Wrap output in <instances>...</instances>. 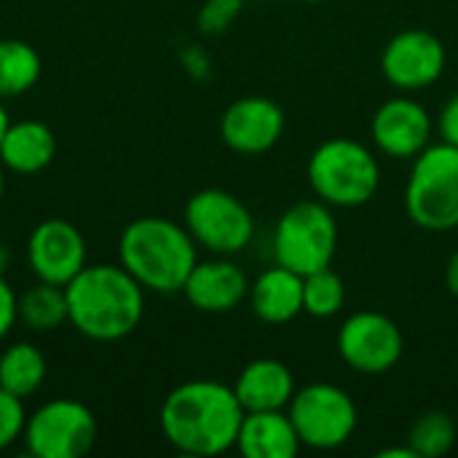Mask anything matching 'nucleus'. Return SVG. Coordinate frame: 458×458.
<instances>
[{"mask_svg":"<svg viewBox=\"0 0 458 458\" xmlns=\"http://www.w3.org/2000/svg\"><path fill=\"white\" fill-rule=\"evenodd\" d=\"M244 408L233 386L196 378L174 386L158 413L161 435L185 456H220L236 448Z\"/></svg>","mask_w":458,"mask_h":458,"instance_id":"f257e3e1","label":"nucleus"},{"mask_svg":"<svg viewBox=\"0 0 458 458\" xmlns=\"http://www.w3.org/2000/svg\"><path fill=\"white\" fill-rule=\"evenodd\" d=\"M64 293L67 322L89 341H121L137 330L145 314V290L121 263H86L64 284Z\"/></svg>","mask_w":458,"mask_h":458,"instance_id":"f03ea898","label":"nucleus"},{"mask_svg":"<svg viewBox=\"0 0 458 458\" xmlns=\"http://www.w3.org/2000/svg\"><path fill=\"white\" fill-rule=\"evenodd\" d=\"M118 263L148 293H182L188 274L199 263V244L185 225L169 217H137L118 239Z\"/></svg>","mask_w":458,"mask_h":458,"instance_id":"7ed1b4c3","label":"nucleus"},{"mask_svg":"<svg viewBox=\"0 0 458 458\" xmlns=\"http://www.w3.org/2000/svg\"><path fill=\"white\" fill-rule=\"evenodd\" d=\"M309 185L333 209H357L381 188V164L373 150L349 137H330L309 158Z\"/></svg>","mask_w":458,"mask_h":458,"instance_id":"20e7f679","label":"nucleus"},{"mask_svg":"<svg viewBox=\"0 0 458 458\" xmlns=\"http://www.w3.org/2000/svg\"><path fill=\"white\" fill-rule=\"evenodd\" d=\"M405 212L421 231L448 233L458 228V148L429 142L411 166Z\"/></svg>","mask_w":458,"mask_h":458,"instance_id":"39448f33","label":"nucleus"},{"mask_svg":"<svg viewBox=\"0 0 458 458\" xmlns=\"http://www.w3.org/2000/svg\"><path fill=\"white\" fill-rule=\"evenodd\" d=\"M338 250V223L325 201L293 204L274 228V260L301 276L333 266Z\"/></svg>","mask_w":458,"mask_h":458,"instance_id":"423d86ee","label":"nucleus"},{"mask_svg":"<svg viewBox=\"0 0 458 458\" xmlns=\"http://www.w3.org/2000/svg\"><path fill=\"white\" fill-rule=\"evenodd\" d=\"M287 416L293 419L301 445L311 451H335L346 445L360 421L352 394L327 381L295 389Z\"/></svg>","mask_w":458,"mask_h":458,"instance_id":"0eeeda50","label":"nucleus"},{"mask_svg":"<svg viewBox=\"0 0 458 458\" xmlns=\"http://www.w3.org/2000/svg\"><path fill=\"white\" fill-rule=\"evenodd\" d=\"M182 225L193 242L212 255H236L247 250L255 236L252 212L239 196L223 188H204L193 193L185 204Z\"/></svg>","mask_w":458,"mask_h":458,"instance_id":"6e6552de","label":"nucleus"},{"mask_svg":"<svg viewBox=\"0 0 458 458\" xmlns=\"http://www.w3.org/2000/svg\"><path fill=\"white\" fill-rule=\"evenodd\" d=\"M21 437L35 458H81L97 443V419L78 400H48L27 416Z\"/></svg>","mask_w":458,"mask_h":458,"instance_id":"1a4fd4ad","label":"nucleus"},{"mask_svg":"<svg viewBox=\"0 0 458 458\" xmlns=\"http://www.w3.org/2000/svg\"><path fill=\"white\" fill-rule=\"evenodd\" d=\"M403 330L381 311H357L338 330V354L354 373L384 376L403 360Z\"/></svg>","mask_w":458,"mask_h":458,"instance_id":"9d476101","label":"nucleus"},{"mask_svg":"<svg viewBox=\"0 0 458 458\" xmlns=\"http://www.w3.org/2000/svg\"><path fill=\"white\" fill-rule=\"evenodd\" d=\"M445 46L429 30H403L381 51V72L400 91H421L445 72Z\"/></svg>","mask_w":458,"mask_h":458,"instance_id":"9b49d317","label":"nucleus"},{"mask_svg":"<svg viewBox=\"0 0 458 458\" xmlns=\"http://www.w3.org/2000/svg\"><path fill=\"white\" fill-rule=\"evenodd\" d=\"M27 263L40 282L64 287L86 266V239L67 220H43L27 239Z\"/></svg>","mask_w":458,"mask_h":458,"instance_id":"f8f14e48","label":"nucleus"},{"mask_svg":"<svg viewBox=\"0 0 458 458\" xmlns=\"http://www.w3.org/2000/svg\"><path fill=\"white\" fill-rule=\"evenodd\" d=\"M284 126V110L274 99L250 94L225 107L220 118V137L233 153L260 156L282 140Z\"/></svg>","mask_w":458,"mask_h":458,"instance_id":"ddd939ff","label":"nucleus"},{"mask_svg":"<svg viewBox=\"0 0 458 458\" xmlns=\"http://www.w3.org/2000/svg\"><path fill=\"white\" fill-rule=\"evenodd\" d=\"M429 110L413 97L386 99L370 121L373 145L389 158H416L432 140Z\"/></svg>","mask_w":458,"mask_h":458,"instance_id":"4468645a","label":"nucleus"},{"mask_svg":"<svg viewBox=\"0 0 458 458\" xmlns=\"http://www.w3.org/2000/svg\"><path fill=\"white\" fill-rule=\"evenodd\" d=\"M182 295L193 309L204 314H228L239 309L250 295V279L239 263L228 260V255H217L193 266L185 279Z\"/></svg>","mask_w":458,"mask_h":458,"instance_id":"2eb2a0df","label":"nucleus"},{"mask_svg":"<svg viewBox=\"0 0 458 458\" xmlns=\"http://www.w3.org/2000/svg\"><path fill=\"white\" fill-rule=\"evenodd\" d=\"M295 389L298 386H295L293 370L284 362L271 360V357L252 360L250 365H244L233 384L236 400L242 403L244 413L287 411Z\"/></svg>","mask_w":458,"mask_h":458,"instance_id":"dca6fc26","label":"nucleus"},{"mask_svg":"<svg viewBox=\"0 0 458 458\" xmlns=\"http://www.w3.org/2000/svg\"><path fill=\"white\" fill-rule=\"evenodd\" d=\"M247 301L260 322L287 325L303 314V276L276 263L250 282Z\"/></svg>","mask_w":458,"mask_h":458,"instance_id":"f3484780","label":"nucleus"},{"mask_svg":"<svg viewBox=\"0 0 458 458\" xmlns=\"http://www.w3.org/2000/svg\"><path fill=\"white\" fill-rule=\"evenodd\" d=\"M301 437L287 411H255L244 413L236 451L244 458H295Z\"/></svg>","mask_w":458,"mask_h":458,"instance_id":"a211bd4d","label":"nucleus"},{"mask_svg":"<svg viewBox=\"0 0 458 458\" xmlns=\"http://www.w3.org/2000/svg\"><path fill=\"white\" fill-rule=\"evenodd\" d=\"M56 156V137L40 121L8 123L0 142V164L16 174L43 172Z\"/></svg>","mask_w":458,"mask_h":458,"instance_id":"6ab92c4d","label":"nucleus"},{"mask_svg":"<svg viewBox=\"0 0 458 458\" xmlns=\"http://www.w3.org/2000/svg\"><path fill=\"white\" fill-rule=\"evenodd\" d=\"M46 381V357L30 341H16L0 354V386L19 400L32 397Z\"/></svg>","mask_w":458,"mask_h":458,"instance_id":"aec40b11","label":"nucleus"},{"mask_svg":"<svg viewBox=\"0 0 458 458\" xmlns=\"http://www.w3.org/2000/svg\"><path fill=\"white\" fill-rule=\"evenodd\" d=\"M19 322L32 333H51L67 322V293L62 284L40 282L19 295Z\"/></svg>","mask_w":458,"mask_h":458,"instance_id":"412c9836","label":"nucleus"},{"mask_svg":"<svg viewBox=\"0 0 458 458\" xmlns=\"http://www.w3.org/2000/svg\"><path fill=\"white\" fill-rule=\"evenodd\" d=\"M40 54L24 43L5 38L0 40V99L21 97L40 81Z\"/></svg>","mask_w":458,"mask_h":458,"instance_id":"4be33fe9","label":"nucleus"},{"mask_svg":"<svg viewBox=\"0 0 458 458\" xmlns=\"http://www.w3.org/2000/svg\"><path fill=\"white\" fill-rule=\"evenodd\" d=\"M408 445L419 458L445 456L456 445V421L445 411H427L413 421Z\"/></svg>","mask_w":458,"mask_h":458,"instance_id":"5701e85b","label":"nucleus"},{"mask_svg":"<svg viewBox=\"0 0 458 458\" xmlns=\"http://www.w3.org/2000/svg\"><path fill=\"white\" fill-rule=\"evenodd\" d=\"M344 303H346V284L330 266L303 276V314L314 319H330L341 314Z\"/></svg>","mask_w":458,"mask_h":458,"instance_id":"b1692460","label":"nucleus"},{"mask_svg":"<svg viewBox=\"0 0 458 458\" xmlns=\"http://www.w3.org/2000/svg\"><path fill=\"white\" fill-rule=\"evenodd\" d=\"M242 8L244 0H207L196 16V24L204 35H220L239 19Z\"/></svg>","mask_w":458,"mask_h":458,"instance_id":"393cba45","label":"nucleus"},{"mask_svg":"<svg viewBox=\"0 0 458 458\" xmlns=\"http://www.w3.org/2000/svg\"><path fill=\"white\" fill-rule=\"evenodd\" d=\"M24 400L13 397L11 392H5L0 386V451L11 448L21 435H24V424H27V413H24Z\"/></svg>","mask_w":458,"mask_h":458,"instance_id":"a878e982","label":"nucleus"},{"mask_svg":"<svg viewBox=\"0 0 458 458\" xmlns=\"http://www.w3.org/2000/svg\"><path fill=\"white\" fill-rule=\"evenodd\" d=\"M16 319H19V298L5 282V276L0 274V341L13 330Z\"/></svg>","mask_w":458,"mask_h":458,"instance_id":"bb28decb","label":"nucleus"},{"mask_svg":"<svg viewBox=\"0 0 458 458\" xmlns=\"http://www.w3.org/2000/svg\"><path fill=\"white\" fill-rule=\"evenodd\" d=\"M437 131H440V140H443V142L458 148V94H454V97L443 105V110H440V115H437Z\"/></svg>","mask_w":458,"mask_h":458,"instance_id":"cd10ccee","label":"nucleus"},{"mask_svg":"<svg viewBox=\"0 0 458 458\" xmlns=\"http://www.w3.org/2000/svg\"><path fill=\"white\" fill-rule=\"evenodd\" d=\"M182 62H185V67L196 75V78H201V75H207V70H209V64H207V56L201 54V48H188L185 54H182Z\"/></svg>","mask_w":458,"mask_h":458,"instance_id":"c85d7f7f","label":"nucleus"},{"mask_svg":"<svg viewBox=\"0 0 458 458\" xmlns=\"http://www.w3.org/2000/svg\"><path fill=\"white\" fill-rule=\"evenodd\" d=\"M445 284H448L451 295L458 298V250L448 258V266H445Z\"/></svg>","mask_w":458,"mask_h":458,"instance_id":"c756f323","label":"nucleus"},{"mask_svg":"<svg viewBox=\"0 0 458 458\" xmlns=\"http://www.w3.org/2000/svg\"><path fill=\"white\" fill-rule=\"evenodd\" d=\"M378 458H419L413 454V448L411 445H405V448H384V451H378L376 454Z\"/></svg>","mask_w":458,"mask_h":458,"instance_id":"7c9ffc66","label":"nucleus"},{"mask_svg":"<svg viewBox=\"0 0 458 458\" xmlns=\"http://www.w3.org/2000/svg\"><path fill=\"white\" fill-rule=\"evenodd\" d=\"M8 263H11V252H8V247L0 242V274H5Z\"/></svg>","mask_w":458,"mask_h":458,"instance_id":"2f4dec72","label":"nucleus"},{"mask_svg":"<svg viewBox=\"0 0 458 458\" xmlns=\"http://www.w3.org/2000/svg\"><path fill=\"white\" fill-rule=\"evenodd\" d=\"M8 113H5V105H3V99H0V142H3V134H5V129H8Z\"/></svg>","mask_w":458,"mask_h":458,"instance_id":"473e14b6","label":"nucleus"},{"mask_svg":"<svg viewBox=\"0 0 458 458\" xmlns=\"http://www.w3.org/2000/svg\"><path fill=\"white\" fill-rule=\"evenodd\" d=\"M3 191H5V180H3V169H0V199H3Z\"/></svg>","mask_w":458,"mask_h":458,"instance_id":"72a5a7b5","label":"nucleus"},{"mask_svg":"<svg viewBox=\"0 0 458 458\" xmlns=\"http://www.w3.org/2000/svg\"><path fill=\"white\" fill-rule=\"evenodd\" d=\"M303 3H322V0H303Z\"/></svg>","mask_w":458,"mask_h":458,"instance_id":"f704fd0d","label":"nucleus"}]
</instances>
